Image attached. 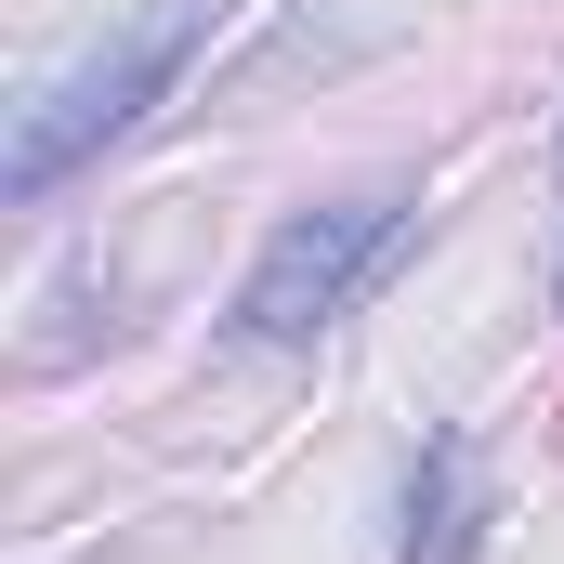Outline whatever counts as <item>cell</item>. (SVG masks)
<instances>
[{"instance_id": "1", "label": "cell", "mask_w": 564, "mask_h": 564, "mask_svg": "<svg viewBox=\"0 0 564 564\" xmlns=\"http://www.w3.org/2000/svg\"><path fill=\"white\" fill-rule=\"evenodd\" d=\"M421 237V210L408 197H341V210H289L276 250L250 263V289H237V328L250 341H315L328 315H355L368 289L394 276V250Z\"/></svg>"}, {"instance_id": "2", "label": "cell", "mask_w": 564, "mask_h": 564, "mask_svg": "<svg viewBox=\"0 0 564 564\" xmlns=\"http://www.w3.org/2000/svg\"><path fill=\"white\" fill-rule=\"evenodd\" d=\"M171 66H184V13H171V26H144V40H119L106 66L53 79V93L26 106V132H13V171H0V184H13V210H40V197H53V184L93 158V144H119L144 106L171 93Z\"/></svg>"}, {"instance_id": "3", "label": "cell", "mask_w": 564, "mask_h": 564, "mask_svg": "<svg viewBox=\"0 0 564 564\" xmlns=\"http://www.w3.org/2000/svg\"><path fill=\"white\" fill-rule=\"evenodd\" d=\"M473 512H459V446H421V486H408V564H459Z\"/></svg>"}]
</instances>
